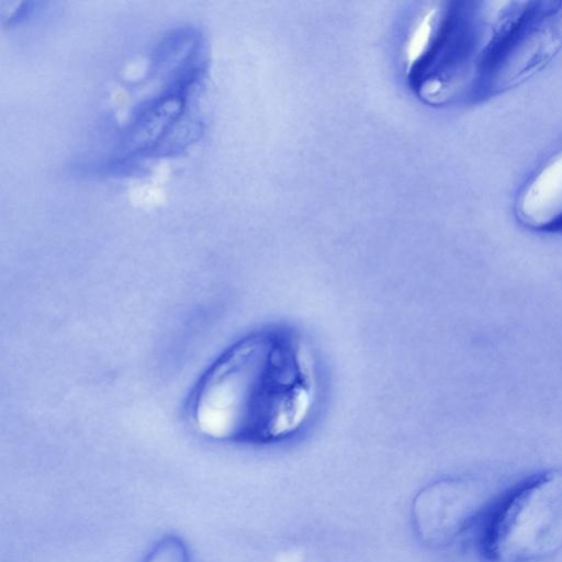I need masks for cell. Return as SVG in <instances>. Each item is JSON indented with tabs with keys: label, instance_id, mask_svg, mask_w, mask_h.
<instances>
[{
	"label": "cell",
	"instance_id": "6da1fadb",
	"mask_svg": "<svg viewBox=\"0 0 562 562\" xmlns=\"http://www.w3.org/2000/svg\"><path fill=\"white\" fill-rule=\"evenodd\" d=\"M315 361L301 336L252 331L223 351L191 400L196 430L221 442L267 445L300 432L317 403Z\"/></svg>",
	"mask_w": 562,
	"mask_h": 562
},
{
	"label": "cell",
	"instance_id": "7a4b0ae2",
	"mask_svg": "<svg viewBox=\"0 0 562 562\" xmlns=\"http://www.w3.org/2000/svg\"><path fill=\"white\" fill-rule=\"evenodd\" d=\"M562 50V1L480 2L467 103L527 82Z\"/></svg>",
	"mask_w": 562,
	"mask_h": 562
},
{
	"label": "cell",
	"instance_id": "3957f363",
	"mask_svg": "<svg viewBox=\"0 0 562 562\" xmlns=\"http://www.w3.org/2000/svg\"><path fill=\"white\" fill-rule=\"evenodd\" d=\"M476 2H437L407 49L411 89L432 105L467 103L476 42Z\"/></svg>",
	"mask_w": 562,
	"mask_h": 562
},
{
	"label": "cell",
	"instance_id": "277c9868",
	"mask_svg": "<svg viewBox=\"0 0 562 562\" xmlns=\"http://www.w3.org/2000/svg\"><path fill=\"white\" fill-rule=\"evenodd\" d=\"M484 554L493 562H532L562 548V472L540 474L510 492L486 520Z\"/></svg>",
	"mask_w": 562,
	"mask_h": 562
},
{
	"label": "cell",
	"instance_id": "5b68a950",
	"mask_svg": "<svg viewBox=\"0 0 562 562\" xmlns=\"http://www.w3.org/2000/svg\"><path fill=\"white\" fill-rule=\"evenodd\" d=\"M483 487L463 480H446L425 487L414 501V520L430 543L449 544L462 537L483 515Z\"/></svg>",
	"mask_w": 562,
	"mask_h": 562
},
{
	"label": "cell",
	"instance_id": "8992f818",
	"mask_svg": "<svg viewBox=\"0 0 562 562\" xmlns=\"http://www.w3.org/2000/svg\"><path fill=\"white\" fill-rule=\"evenodd\" d=\"M513 209L516 220L528 229H562V143L521 182Z\"/></svg>",
	"mask_w": 562,
	"mask_h": 562
}]
</instances>
